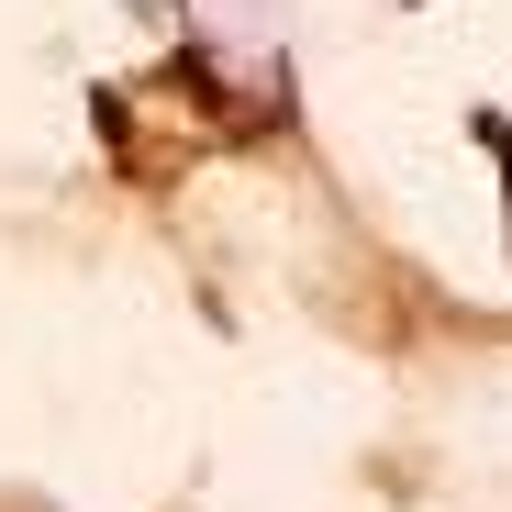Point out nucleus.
Wrapping results in <instances>:
<instances>
[{
	"label": "nucleus",
	"mask_w": 512,
	"mask_h": 512,
	"mask_svg": "<svg viewBox=\"0 0 512 512\" xmlns=\"http://www.w3.org/2000/svg\"><path fill=\"white\" fill-rule=\"evenodd\" d=\"M490 145H501V190H512V123H490Z\"/></svg>",
	"instance_id": "nucleus-1"
}]
</instances>
